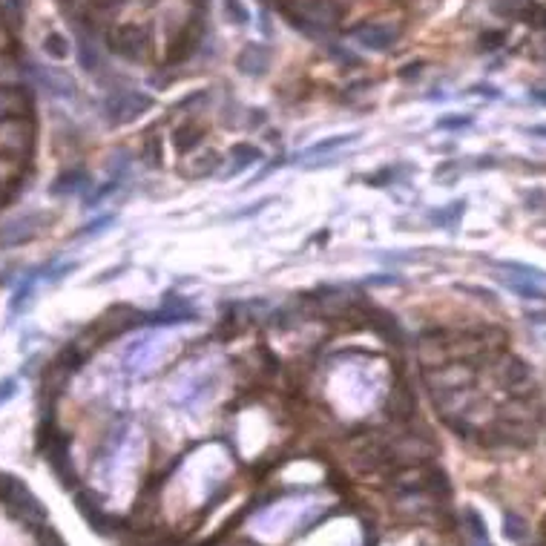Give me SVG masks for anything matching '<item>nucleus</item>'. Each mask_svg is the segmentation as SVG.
Returning a JSON list of instances; mask_svg holds the SVG:
<instances>
[{"label":"nucleus","mask_w":546,"mask_h":546,"mask_svg":"<svg viewBox=\"0 0 546 546\" xmlns=\"http://www.w3.org/2000/svg\"><path fill=\"white\" fill-rule=\"evenodd\" d=\"M0 501H3L12 509V515L20 517L23 524H32V526H43L46 524L43 503L20 480L9 478V474H0Z\"/></svg>","instance_id":"obj_1"},{"label":"nucleus","mask_w":546,"mask_h":546,"mask_svg":"<svg viewBox=\"0 0 546 546\" xmlns=\"http://www.w3.org/2000/svg\"><path fill=\"white\" fill-rule=\"evenodd\" d=\"M153 101L147 98V95H138V92H130V95H121V98H115L109 101V118L115 124H124V121H132L135 115H141Z\"/></svg>","instance_id":"obj_2"},{"label":"nucleus","mask_w":546,"mask_h":546,"mask_svg":"<svg viewBox=\"0 0 546 546\" xmlns=\"http://www.w3.org/2000/svg\"><path fill=\"white\" fill-rule=\"evenodd\" d=\"M43 216H23L12 225H6L0 230V245H17V242H29L32 236L40 230Z\"/></svg>","instance_id":"obj_3"},{"label":"nucleus","mask_w":546,"mask_h":546,"mask_svg":"<svg viewBox=\"0 0 546 546\" xmlns=\"http://www.w3.org/2000/svg\"><path fill=\"white\" fill-rule=\"evenodd\" d=\"M230 156H233V167H230V176H236L239 170L250 167V164H256L259 158H262V153H259L256 147H248V144L233 147V150H230Z\"/></svg>","instance_id":"obj_4"},{"label":"nucleus","mask_w":546,"mask_h":546,"mask_svg":"<svg viewBox=\"0 0 546 546\" xmlns=\"http://www.w3.org/2000/svg\"><path fill=\"white\" fill-rule=\"evenodd\" d=\"M501 379L506 386H512V388H517V386H524L526 379H529V368L520 363V360H509L503 368H501Z\"/></svg>","instance_id":"obj_5"},{"label":"nucleus","mask_w":546,"mask_h":546,"mask_svg":"<svg viewBox=\"0 0 546 546\" xmlns=\"http://www.w3.org/2000/svg\"><path fill=\"white\" fill-rule=\"evenodd\" d=\"M32 294H35V279H23L20 285H17V291H15V296H12V314H17V311H23V308L29 305V299H32Z\"/></svg>","instance_id":"obj_6"},{"label":"nucleus","mask_w":546,"mask_h":546,"mask_svg":"<svg viewBox=\"0 0 546 546\" xmlns=\"http://www.w3.org/2000/svg\"><path fill=\"white\" fill-rule=\"evenodd\" d=\"M351 141H357V135H337V138H328V141H322V144H314L305 156H322V153H331V150H337V147L351 144Z\"/></svg>","instance_id":"obj_7"},{"label":"nucleus","mask_w":546,"mask_h":546,"mask_svg":"<svg viewBox=\"0 0 546 546\" xmlns=\"http://www.w3.org/2000/svg\"><path fill=\"white\" fill-rule=\"evenodd\" d=\"M460 213H463V202H455L448 210H434L429 219H432L434 225H440V227H448L452 222H457V219H460Z\"/></svg>","instance_id":"obj_8"},{"label":"nucleus","mask_w":546,"mask_h":546,"mask_svg":"<svg viewBox=\"0 0 546 546\" xmlns=\"http://www.w3.org/2000/svg\"><path fill=\"white\" fill-rule=\"evenodd\" d=\"M86 184V176L84 173H69L61 179V184H55V193H75Z\"/></svg>","instance_id":"obj_9"},{"label":"nucleus","mask_w":546,"mask_h":546,"mask_svg":"<svg viewBox=\"0 0 546 546\" xmlns=\"http://www.w3.org/2000/svg\"><path fill=\"white\" fill-rule=\"evenodd\" d=\"M506 285H509V288L515 291V294H520V296H524V299H543V291L540 288H535V285H524V282H509L506 279Z\"/></svg>","instance_id":"obj_10"},{"label":"nucleus","mask_w":546,"mask_h":546,"mask_svg":"<svg viewBox=\"0 0 546 546\" xmlns=\"http://www.w3.org/2000/svg\"><path fill=\"white\" fill-rule=\"evenodd\" d=\"M15 391H17V379L15 377L3 379V383H0V406H3V402H9L15 397Z\"/></svg>","instance_id":"obj_11"},{"label":"nucleus","mask_w":546,"mask_h":546,"mask_svg":"<svg viewBox=\"0 0 546 546\" xmlns=\"http://www.w3.org/2000/svg\"><path fill=\"white\" fill-rule=\"evenodd\" d=\"M112 222H115V216H104V219H98V222H92V225H86L84 236H98V233H104L107 225H112Z\"/></svg>","instance_id":"obj_12"},{"label":"nucleus","mask_w":546,"mask_h":546,"mask_svg":"<svg viewBox=\"0 0 546 546\" xmlns=\"http://www.w3.org/2000/svg\"><path fill=\"white\" fill-rule=\"evenodd\" d=\"M58 43H61V38H58V35H52L50 40H46V50H50V52H52L55 58H63V55H66V50H61Z\"/></svg>","instance_id":"obj_13"},{"label":"nucleus","mask_w":546,"mask_h":546,"mask_svg":"<svg viewBox=\"0 0 546 546\" xmlns=\"http://www.w3.org/2000/svg\"><path fill=\"white\" fill-rule=\"evenodd\" d=\"M506 524H509V529H506V532H509V538H512V540H517V538H520V532H517V526H520V520L509 515V517H506Z\"/></svg>","instance_id":"obj_14"}]
</instances>
